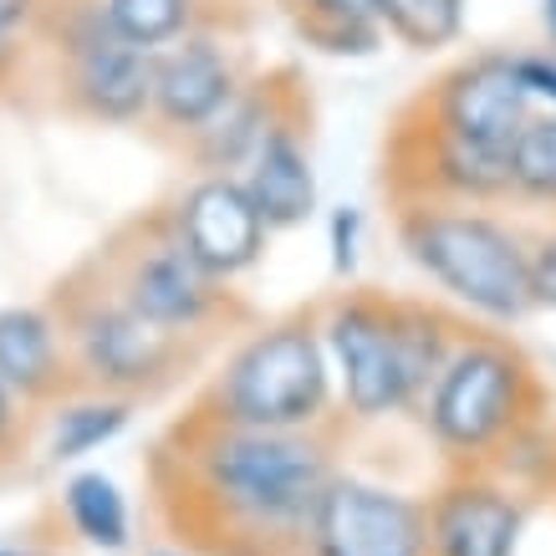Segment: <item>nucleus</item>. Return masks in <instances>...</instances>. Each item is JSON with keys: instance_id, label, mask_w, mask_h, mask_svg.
Listing matches in <instances>:
<instances>
[{"instance_id": "obj_29", "label": "nucleus", "mask_w": 556, "mask_h": 556, "mask_svg": "<svg viewBox=\"0 0 556 556\" xmlns=\"http://www.w3.org/2000/svg\"><path fill=\"white\" fill-rule=\"evenodd\" d=\"M16 434V393L0 383V450H5V439Z\"/></svg>"}, {"instance_id": "obj_2", "label": "nucleus", "mask_w": 556, "mask_h": 556, "mask_svg": "<svg viewBox=\"0 0 556 556\" xmlns=\"http://www.w3.org/2000/svg\"><path fill=\"white\" fill-rule=\"evenodd\" d=\"M194 475H200L204 495L245 531L306 536V521L338 470L312 429L210 424L204 444L194 450Z\"/></svg>"}, {"instance_id": "obj_30", "label": "nucleus", "mask_w": 556, "mask_h": 556, "mask_svg": "<svg viewBox=\"0 0 556 556\" xmlns=\"http://www.w3.org/2000/svg\"><path fill=\"white\" fill-rule=\"evenodd\" d=\"M541 31H546V41L556 51V0H541Z\"/></svg>"}, {"instance_id": "obj_23", "label": "nucleus", "mask_w": 556, "mask_h": 556, "mask_svg": "<svg viewBox=\"0 0 556 556\" xmlns=\"http://www.w3.org/2000/svg\"><path fill=\"white\" fill-rule=\"evenodd\" d=\"M302 36L327 56H372L388 31L378 21H302Z\"/></svg>"}, {"instance_id": "obj_3", "label": "nucleus", "mask_w": 556, "mask_h": 556, "mask_svg": "<svg viewBox=\"0 0 556 556\" xmlns=\"http://www.w3.org/2000/svg\"><path fill=\"white\" fill-rule=\"evenodd\" d=\"M408 261L470 317L510 327L531 312V245L485 210L455 200H414L399 215Z\"/></svg>"}, {"instance_id": "obj_20", "label": "nucleus", "mask_w": 556, "mask_h": 556, "mask_svg": "<svg viewBox=\"0 0 556 556\" xmlns=\"http://www.w3.org/2000/svg\"><path fill=\"white\" fill-rule=\"evenodd\" d=\"M108 26L143 51H164L194 31V0H102Z\"/></svg>"}, {"instance_id": "obj_27", "label": "nucleus", "mask_w": 556, "mask_h": 556, "mask_svg": "<svg viewBox=\"0 0 556 556\" xmlns=\"http://www.w3.org/2000/svg\"><path fill=\"white\" fill-rule=\"evenodd\" d=\"M302 21H378V0H302Z\"/></svg>"}, {"instance_id": "obj_6", "label": "nucleus", "mask_w": 556, "mask_h": 556, "mask_svg": "<svg viewBox=\"0 0 556 556\" xmlns=\"http://www.w3.org/2000/svg\"><path fill=\"white\" fill-rule=\"evenodd\" d=\"M312 556H429V510L393 485L332 475L306 521Z\"/></svg>"}, {"instance_id": "obj_25", "label": "nucleus", "mask_w": 556, "mask_h": 556, "mask_svg": "<svg viewBox=\"0 0 556 556\" xmlns=\"http://www.w3.org/2000/svg\"><path fill=\"white\" fill-rule=\"evenodd\" d=\"M516 72H521L526 98L536 102V113H556V51H521L516 56Z\"/></svg>"}, {"instance_id": "obj_7", "label": "nucleus", "mask_w": 556, "mask_h": 556, "mask_svg": "<svg viewBox=\"0 0 556 556\" xmlns=\"http://www.w3.org/2000/svg\"><path fill=\"white\" fill-rule=\"evenodd\" d=\"M62 51H67V92L87 118L138 123L153 113V51L123 41L102 16V0L67 21Z\"/></svg>"}, {"instance_id": "obj_21", "label": "nucleus", "mask_w": 556, "mask_h": 556, "mask_svg": "<svg viewBox=\"0 0 556 556\" xmlns=\"http://www.w3.org/2000/svg\"><path fill=\"white\" fill-rule=\"evenodd\" d=\"M378 21L393 41L414 51H439L465 26V0H378Z\"/></svg>"}, {"instance_id": "obj_26", "label": "nucleus", "mask_w": 556, "mask_h": 556, "mask_svg": "<svg viewBox=\"0 0 556 556\" xmlns=\"http://www.w3.org/2000/svg\"><path fill=\"white\" fill-rule=\"evenodd\" d=\"M531 302L556 312V230L531 245Z\"/></svg>"}, {"instance_id": "obj_4", "label": "nucleus", "mask_w": 556, "mask_h": 556, "mask_svg": "<svg viewBox=\"0 0 556 556\" xmlns=\"http://www.w3.org/2000/svg\"><path fill=\"white\" fill-rule=\"evenodd\" d=\"M332 357L306 317L270 321L225 357L204 393L210 424L236 429H317L332 408Z\"/></svg>"}, {"instance_id": "obj_31", "label": "nucleus", "mask_w": 556, "mask_h": 556, "mask_svg": "<svg viewBox=\"0 0 556 556\" xmlns=\"http://www.w3.org/2000/svg\"><path fill=\"white\" fill-rule=\"evenodd\" d=\"M164 556H169V552H164Z\"/></svg>"}, {"instance_id": "obj_28", "label": "nucleus", "mask_w": 556, "mask_h": 556, "mask_svg": "<svg viewBox=\"0 0 556 556\" xmlns=\"http://www.w3.org/2000/svg\"><path fill=\"white\" fill-rule=\"evenodd\" d=\"M41 11V0H0V51L16 47V36L26 31Z\"/></svg>"}, {"instance_id": "obj_9", "label": "nucleus", "mask_w": 556, "mask_h": 556, "mask_svg": "<svg viewBox=\"0 0 556 556\" xmlns=\"http://www.w3.org/2000/svg\"><path fill=\"white\" fill-rule=\"evenodd\" d=\"M169 236L200 261L210 276L236 281L240 270H251L266 255L270 225L255 210L251 189L240 174H204L174 200Z\"/></svg>"}, {"instance_id": "obj_5", "label": "nucleus", "mask_w": 556, "mask_h": 556, "mask_svg": "<svg viewBox=\"0 0 556 556\" xmlns=\"http://www.w3.org/2000/svg\"><path fill=\"white\" fill-rule=\"evenodd\" d=\"M531 368L501 338H465L450 348L439 378L424 393V424L444 455L485 459L531 414Z\"/></svg>"}, {"instance_id": "obj_17", "label": "nucleus", "mask_w": 556, "mask_h": 556, "mask_svg": "<svg viewBox=\"0 0 556 556\" xmlns=\"http://www.w3.org/2000/svg\"><path fill=\"white\" fill-rule=\"evenodd\" d=\"M455 200V204H490L510 189V149H485V143H459V138L429 134V159H424V200Z\"/></svg>"}, {"instance_id": "obj_12", "label": "nucleus", "mask_w": 556, "mask_h": 556, "mask_svg": "<svg viewBox=\"0 0 556 556\" xmlns=\"http://www.w3.org/2000/svg\"><path fill=\"white\" fill-rule=\"evenodd\" d=\"M240 92V72L215 36H179L153 51V118L174 134H200L225 102Z\"/></svg>"}, {"instance_id": "obj_22", "label": "nucleus", "mask_w": 556, "mask_h": 556, "mask_svg": "<svg viewBox=\"0 0 556 556\" xmlns=\"http://www.w3.org/2000/svg\"><path fill=\"white\" fill-rule=\"evenodd\" d=\"M510 189L521 200L556 204V113H536L510 143Z\"/></svg>"}, {"instance_id": "obj_15", "label": "nucleus", "mask_w": 556, "mask_h": 556, "mask_svg": "<svg viewBox=\"0 0 556 556\" xmlns=\"http://www.w3.org/2000/svg\"><path fill=\"white\" fill-rule=\"evenodd\" d=\"M0 383L16 399H56L67 383L62 332L41 306H0Z\"/></svg>"}, {"instance_id": "obj_18", "label": "nucleus", "mask_w": 556, "mask_h": 556, "mask_svg": "<svg viewBox=\"0 0 556 556\" xmlns=\"http://www.w3.org/2000/svg\"><path fill=\"white\" fill-rule=\"evenodd\" d=\"M62 506H67L72 531L87 541V546H102V552H123L128 536H134V521H128V501L113 475L102 470H83L62 485Z\"/></svg>"}, {"instance_id": "obj_13", "label": "nucleus", "mask_w": 556, "mask_h": 556, "mask_svg": "<svg viewBox=\"0 0 556 556\" xmlns=\"http://www.w3.org/2000/svg\"><path fill=\"white\" fill-rule=\"evenodd\" d=\"M521 506L490 480H450L429 506V556H516Z\"/></svg>"}, {"instance_id": "obj_14", "label": "nucleus", "mask_w": 556, "mask_h": 556, "mask_svg": "<svg viewBox=\"0 0 556 556\" xmlns=\"http://www.w3.org/2000/svg\"><path fill=\"white\" fill-rule=\"evenodd\" d=\"M251 189L255 210L266 215L270 230H296L317 210V169H312V149L302 143L296 123L281 118L255 149V159L240 169Z\"/></svg>"}, {"instance_id": "obj_24", "label": "nucleus", "mask_w": 556, "mask_h": 556, "mask_svg": "<svg viewBox=\"0 0 556 556\" xmlns=\"http://www.w3.org/2000/svg\"><path fill=\"white\" fill-rule=\"evenodd\" d=\"M327 251H332V270L353 276L363 261V210L357 204H338L327 215Z\"/></svg>"}, {"instance_id": "obj_19", "label": "nucleus", "mask_w": 556, "mask_h": 556, "mask_svg": "<svg viewBox=\"0 0 556 556\" xmlns=\"http://www.w3.org/2000/svg\"><path fill=\"white\" fill-rule=\"evenodd\" d=\"M134 419V399L123 393H92V399H72V404H56V419H51V459H83L98 455L102 444L128 429Z\"/></svg>"}, {"instance_id": "obj_16", "label": "nucleus", "mask_w": 556, "mask_h": 556, "mask_svg": "<svg viewBox=\"0 0 556 556\" xmlns=\"http://www.w3.org/2000/svg\"><path fill=\"white\" fill-rule=\"evenodd\" d=\"M281 118H287V113H276V92H270V87H245L240 83L236 98L225 102L200 134H189V149H194V159H200V169L236 174V169L251 164L255 149L266 143V134Z\"/></svg>"}, {"instance_id": "obj_10", "label": "nucleus", "mask_w": 556, "mask_h": 556, "mask_svg": "<svg viewBox=\"0 0 556 556\" xmlns=\"http://www.w3.org/2000/svg\"><path fill=\"white\" fill-rule=\"evenodd\" d=\"M531 118H536V102L526 98L516 56L490 51L439 77L434 134L459 138V143H485V149H510Z\"/></svg>"}, {"instance_id": "obj_11", "label": "nucleus", "mask_w": 556, "mask_h": 556, "mask_svg": "<svg viewBox=\"0 0 556 556\" xmlns=\"http://www.w3.org/2000/svg\"><path fill=\"white\" fill-rule=\"evenodd\" d=\"M118 296L134 306L138 317H149L153 327H164L174 338H189V332H200L204 321L219 317L225 281L210 276L174 236H159L128 261Z\"/></svg>"}, {"instance_id": "obj_1", "label": "nucleus", "mask_w": 556, "mask_h": 556, "mask_svg": "<svg viewBox=\"0 0 556 556\" xmlns=\"http://www.w3.org/2000/svg\"><path fill=\"white\" fill-rule=\"evenodd\" d=\"M321 342L348 414L388 419L424 404L429 383L455 348V327L439 306L424 302L342 296L321 321Z\"/></svg>"}, {"instance_id": "obj_8", "label": "nucleus", "mask_w": 556, "mask_h": 556, "mask_svg": "<svg viewBox=\"0 0 556 556\" xmlns=\"http://www.w3.org/2000/svg\"><path fill=\"white\" fill-rule=\"evenodd\" d=\"M72 353H77V368L98 393L134 399V393L164 383L174 372L179 338L153 327L149 317H138L123 296H113V302H92L72 321Z\"/></svg>"}]
</instances>
